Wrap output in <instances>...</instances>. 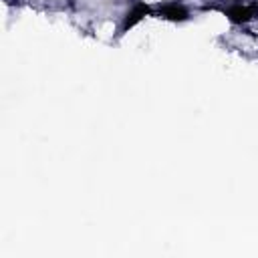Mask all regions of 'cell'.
I'll use <instances>...</instances> for the list:
<instances>
[{
    "mask_svg": "<svg viewBox=\"0 0 258 258\" xmlns=\"http://www.w3.org/2000/svg\"><path fill=\"white\" fill-rule=\"evenodd\" d=\"M159 14L163 18H169V20H185L187 18V10L181 4H167L159 10Z\"/></svg>",
    "mask_w": 258,
    "mask_h": 258,
    "instance_id": "2",
    "label": "cell"
},
{
    "mask_svg": "<svg viewBox=\"0 0 258 258\" xmlns=\"http://www.w3.org/2000/svg\"><path fill=\"white\" fill-rule=\"evenodd\" d=\"M256 14V8L254 6H246V4H234L226 10V16L236 22V24H242V22H248L252 16Z\"/></svg>",
    "mask_w": 258,
    "mask_h": 258,
    "instance_id": "1",
    "label": "cell"
},
{
    "mask_svg": "<svg viewBox=\"0 0 258 258\" xmlns=\"http://www.w3.org/2000/svg\"><path fill=\"white\" fill-rule=\"evenodd\" d=\"M149 12V8L147 6H143V4H137L129 14H127V18H125V28H131V26H135L145 14Z\"/></svg>",
    "mask_w": 258,
    "mask_h": 258,
    "instance_id": "3",
    "label": "cell"
}]
</instances>
